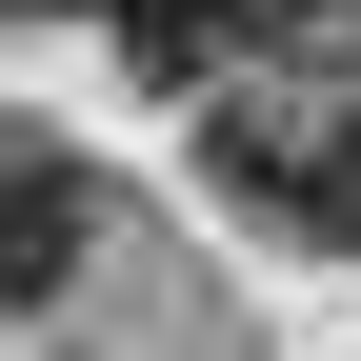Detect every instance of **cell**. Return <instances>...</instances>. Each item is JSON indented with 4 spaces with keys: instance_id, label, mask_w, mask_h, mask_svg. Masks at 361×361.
Here are the masks:
<instances>
[{
    "instance_id": "6da1fadb",
    "label": "cell",
    "mask_w": 361,
    "mask_h": 361,
    "mask_svg": "<svg viewBox=\"0 0 361 361\" xmlns=\"http://www.w3.org/2000/svg\"><path fill=\"white\" fill-rule=\"evenodd\" d=\"M201 180L241 221H281V241H361V80H221Z\"/></svg>"
},
{
    "instance_id": "3957f363",
    "label": "cell",
    "mask_w": 361,
    "mask_h": 361,
    "mask_svg": "<svg viewBox=\"0 0 361 361\" xmlns=\"http://www.w3.org/2000/svg\"><path fill=\"white\" fill-rule=\"evenodd\" d=\"M101 40H121V80H161V101H221L241 40H261V0H101Z\"/></svg>"
},
{
    "instance_id": "7a4b0ae2",
    "label": "cell",
    "mask_w": 361,
    "mask_h": 361,
    "mask_svg": "<svg viewBox=\"0 0 361 361\" xmlns=\"http://www.w3.org/2000/svg\"><path fill=\"white\" fill-rule=\"evenodd\" d=\"M80 261H101V180H80V141L0 121V301H61Z\"/></svg>"
},
{
    "instance_id": "277c9868",
    "label": "cell",
    "mask_w": 361,
    "mask_h": 361,
    "mask_svg": "<svg viewBox=\"0 0 361 361\" xmlns=\"http://www.w3.org/2000/svg\"><path fill=\"white\" fill-rule=\"evenodd\" d=\"M281 40H301V61H341V40H361V0H281Z\"/></svg>"
},
{
    "instance_id": "5b68a950",
    "label": "cell",
    "mask_w": 361,
    "mask_h": 361,
    "mask_svg": "<svg viewBox=\"0 0 361 361\" xmlns=\"http://www.w3.org/2000/svg\"><path fill=\"white\" fill-rule=\"evenodd\" d=\"M0 20H40V0H0Z\"/></svg>"
}]
</instances>
